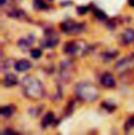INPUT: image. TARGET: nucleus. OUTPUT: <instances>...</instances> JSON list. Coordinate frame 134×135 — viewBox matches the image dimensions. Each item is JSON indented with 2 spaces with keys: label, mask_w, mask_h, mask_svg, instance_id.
<instances>
[{
  "label": "nucleus",
  "mask_w": 134,
  "mask_h": 135,
  "mask_svg": "<svg viewBox=\"0 0 134 135\" xmlns=\"http://www.w3.org/2000/svg\"><path fill=\"white\" fill-rule=\"evenodd\" d=\"M78 51V44L74 41H70L64 46V52L67 55H74Z\"/></svg>",
  "instance_id": "obj_9"
},
{
  "label": "nucleus",
  "mask_w": 134,
  "mask_h": 135,
  "mask_svg": "<svg viewBox=\"0 0 134 135\" xmlns=\"http://www.w3.org/2000/svg\"><path fill=\"white\" fill-rule=\"evenodd\" d=\"M31 67H32V63L28 60H20L15 64V69L20 72L26 71V70L31 69Z\"/></svg>",
  "instance_id": "obj_7"
},
{
  "label": "nucleus",
  "mask_w": 134,
  "mask_h": 135,
  "mask_svg": "<svg viewBox=\"0 0 134 135\" xmlns=\"http://www.w3.org/2000/svg\"><path fill=\"white\" fill-rule=\"evenodd\" d=\"M5 1H6V0H1V1H0V3H1V5H3V4L5 3Z\"/></svg>",
  "instance_id": "obj_21"
},
{
  "label": "nucleus",
  "mask_w": 134,
  "mask_h": 135,
  "mask_svg": "<svg viewBox=\"0 0 134 135\" xmlns=\"http://www.w3.org/2000/svg\"><path fill=\"white\" fill-rule=\"evenodd\" d=\"M100 84L106 87V88H113L115 86V80H114V76L109 73V72H106L104 73L102 76H100Z\"/></svg>",
  "instance_id": "obj_4"
},
{
  "label": "nucleus",
  "mask_w": 134,
  "mask_h": 135,
  "mask_svg": "<svg viewBox=\"0 0 134 135\" xmlns=\"http://www.w3.org/2000/svg\"><path fill=\"white\" fill-rule=\"evenodd\" d=\"M121 41H122V44L123 45H129V44H131L134 41V30H132V28L126 30L122 34Z\"/></svg>",
  "instance_id": "obj_5"
},
{
  "label": "nucleus",
  "mask_w": 134,
  "mask_h": 135,
  "mask_svg": "<svg viewBox=\"0 0 134 135\" xmlns=\"http://www.w3.org/2000/svg\"><path fill=\"white\" fill-rule=\"evenodd\" d=\"M117 55H118V52L115 51V50H109V51H106V52L104 54V60H105V61H110V60L114 59Z\"/></svg>",
  "instance_id": "obj_12"
},
{
  "label": "nucleus",
  "mask_w": 134,
  "mask_h": 135,
  "mask_svg": "<svg viewBox=\"0 0 134 135\" xmlns=\"http://www.w3.org/2000/svg\"><path fill=\"white\" fill-rule=\"evenodd\" d=\"M31 43H32V42H30L28 40H24V39H21V40L18 42V45H19L20 47H22V48H27V47L31 45Z\"/></svg>",
  "instance_id": "obj_16"
},
{
  "label": "nucleus",
  "mask_w": 134,
  "mask_h": 135,
  "mask_svg": "<svg viewBox=\"0 0 134 135\" xmlns=\"http://www.w3.org/2000/svg\"><path fill=\"white\" fill-rule=\"evenodd\" d=\"M34 5L38 9H46L48 7L44 0H34Z\"/></svg>",
  "instance_id": "obj_13"
},
{
  "label": "nucleus",
  "mask_w": 134,
  "mask_h": 135,
  "mask_svg": "<svg viewBox=\"0 0 134 135\" xmlns=\"http://www.w3.org/2000/svg\"><path fill=\"white\" fill-rule=\"evenodd\" d=\"M18 83V79L16 75L12 74V73H8L4 76L3 79V85L5 87H12V86H15L16 84Z\"/></svg>",
  "instance_id": "obj_8"
},
{
  "label": "nucleus",
  "mask_w": 134,
  "mask_h": 135,
  "mask_svg": "<svg viewBox=\"0 0 134 135\" xmlns=\"http://www.w3.org/2000/svg\"><path fill=\"white\" fill-rule=\"evenodd\" d=\"M54 120H55V114H54L52 112H47V113L44 115V117L42 118L41 125H42L44 128H46V127L50 126V125L54 123Z\"/></svg>",
  "instance_id": "obj_10"
},
{
  "label": "nucleus",
  "mask_w": 134,
  "mask_h": 135,
  "mask_svg": "<svg viewBox=\"0 0 134 135\" xmlns=\"http://www.w3.org/2000/svg\"><path fill=\"white\" fill-rule=\"evenodd\" d=\"M31 56L33 57L34 59H39V58L42 56V51H41L40 49H38V48L33 49V50H32V52H31Z\"/></svg>",
  "instance_id": "obj_17"
},
{
  "label": "nucleus",
  "mask_w": 134,
  "mask_h": 135,
  "mask_svg": "<svg viewBox=\"0 0 134 135\" xmlns=\"http://www.w3.org/2000/svg\"><path fill=\"white\" fill-rule=\"evenodd\" d=\"M76 12L79 15H83V14H86L88 12V7L87 6H79L76 8Z\"/></svg>",
  "instance_id": "obj_18"
},
{
  "label": "nucleus",
  "mask_w": 134,
  "mask_h": 135,
  "mask_svg": "<svg viewBox=\"0 0 134 135\" xmlns=\"http://www.w3.org/2000/svg\"><path fill=\"white\" fill-rule=\"evenodd\" d=\"M134 127V116H131L125 124V130L126 131H129L130 129H132Z\"/></svg>",
  "instance_id": "obj_14"
},
{
  "label": "nucleus",
  "mask_w": 134,
  "mask_h": 135,
  "mask_svg": "<svg viewBox=\"0 0 134 135\" xmlns=\"http://www.w3.org/2000/svg\"><path fill=\"white\" fill-rule=\"evenodd\" d=\"M94 15H95V17H97L98 19H100V20H105V19L107 18L106 14H105L104 12H102L100 9H95V12H94Z\"/></svg>",
  "instance_id": "obj_15"
},
{
  "label": "nucleus",
  "mask_w": 134,
  "mask_h": 135,
  "mask_svg": "<svg viewBox=\"0 0 134 135\" xmlns=\"http://www.w3.org/2000/svg\"><path fill=\"white\" fill-rule=\"evenodd\" d=\"M59 38L56 34H46V39L43 41V45L46 47H54L58 44Z\"/></svg>",
  "instance_id": "obj_6"
},
{
  "label": "nucleus",
  "mask_w": 134,
  "mask_h": 135,
  "mask_svg": "<svg viewBox=\"0 0 134 135\" xmlns=\"http://www.w3.org/2000/svg\"><path fill=\"white\" fill-rule=\"evenodd\" d=\"M5 133H12V134H16V132H15V131H13V130H11V129H5V130L3 131V134H5Z\"/></svg>",
  "instance_id": "obj_19"
},
{
  "label": "nucleus",
  "mask_w": 134,
  "mask_h": 135,
  "mask_svg": "<svg viewBox=\"0 0 134 135\" xmlns=\"http://www.w3.org/2000/svg\"><path fill=\"white\" fill-rule=\"evenodd\" d=\"M61 30L64 33H79L83 30V24L80 23H75L73 21H66L64 23L61 24Z\"/></svg>",
  "instance_id": "obj_3"
},
{
  "label": "nucleus",
  "mask_w": 134,
  "mask_h": 135,
  "mask_svg": "<svg viewBox=\"0 0 134 135\" xmlns=\"http://www.w3.org/2000/svg\"><path fill=\"white\" fill-rule=\"evenodd\" d=\"M129 4L131 6H134V0H129Z\"/></svg>",
  "instance_id": "obj_20"
},
{
  "label": "nucleus",
  "mask_w": 134,
  "mask_h": 135,
  "mask_svg": "<svg viewBox=\"0 0 134 135\" xmlns=\"http://www.w3.org/2000/svg\"><path fill=\"white\" fill-rule=\"evenodd\" d=\"M75 93L81 100L93 102L99 97V89L90 83H80L75 87Z\"/></svg>",
  "instance_id": "obj_2"
},
{
  "label": "nucleus",
  "mask_w": 134,
  "mask_h": 135,
  "mask_svg": "<svg viewBox=\"0 0 134 135\" xmlns=\"http://www.w3.org/2000/svg\"><path fill=\"white\" fill-rule=\"evenodd\" d=\"M23 92L24 95L31 100H40L44 97L45 91L42 83L31 75L23 79Z\"/></svg>",
  "instance_id": "obj_1"
},
{
  "label": "nucleus",
  "mask_w": 134,
  "mask_h": 135,
  "mask_svg": "<svg viewBox=\"0 0 134 135\" xmlns=\"http://www.w3.org/2000/svg\"><path fill=\"white\" fill-rule=\"evenodd\" d=\"M14 111H15V107L12 106V105H7V106H4V107L1 108L0 113H1L2 116L8 117V116H11V115L14 113Z\"/></svg>",
  "instance_id": "obj_11"
}]
</instances>
